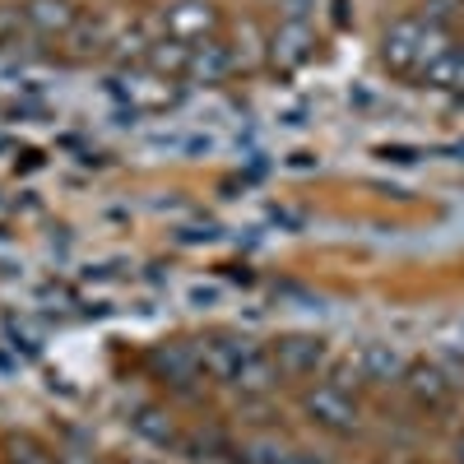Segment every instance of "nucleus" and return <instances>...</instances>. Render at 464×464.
Wrapping results in <instances>:
<instances>
[{
  "label": "nucleus",
  "mask_w": 464,
  "mask_h": 464,
  "mask_svg": "<svg viewBox=\"0 0 464 464\" xmlns=\"http://www.w3.org/2000/svg\"><path fill=\"white\" fill-rule=\"evenodd\" d=\"M302 413L316 422V428L334 432V437H358V404L353 395L334 391V385H316V391L302 395Z\"/></svg>",
  "instance_id": "nucleus-1"
},
{
  "label": "nucleus",
  "mask_w": 464,
  "mask_h": 464,
  "mask_svg": "<svg viewBox=\"0 0 464 464\" xmlns=\"http://www.w3.org/2000/svg\"><path fill=\"white\" fill-rule=\"evenodd\" d=\"M422 37H428V19H422V14H404V19H395L391 28H385V37H381V61L391 65L395 74H409L413 61H418Z\"/></svg>",
  "instance_id": "nucleus-2"
},
{
  "label": "nucleus",
  "mask_w": 464,
  "mask_h": 464,
  "mask_svg": "<svg viewBox=\"0 0 464 464\" xmlns=\"http://www.w3.org/2000/svg\"><path fill=\"white\" fill-rule=\"evenodd\" d=\"M218 28V14L209 0H177V5L163 10V33L177 37V43H209V33Z\"/></svg>",
  "instance_id": "nucleus-3"
},
{
  "label": "nucleus",
  "mask_w": 464,
  "mask_h": 464,
  "mask_svg": "<svg viewBox=\"0 0 464 464\" xmlns=\"http://www.w3.org/2000/svg\"><path fill=\"white\" fill-rule=\"evenodd\" d=\"M404 391L413 395V404L418 409H432V413H441V409H450L455 404V385H450V376L437 367V362H409V372H404Z\"/></svg>",
  "instance_id": "nucleus-4"
},
{
  "label": "nucleus",
  "mask_w": 464,
  "mask_h": 464,
  "mask_svg": "<svg viewBox=\"0 0 464 464\" xmlns=\"http://www.w3.org/2000/svg\"><path fill=\"white\" fill-rule=\"evenodd\" d=\"M269 353H275V362H279L284 376H316L330 362L325 343L316 334H284V339H275Z\"/></svg>",
  "instance_id": "nucleus-5"
},
{
  "label": "nucleus",
  "mask_w": 464,
  "mask_h": 464,
  "mask_svg": "<svg viewBox=\"0 0 464 464\" xmlns=\"http://www.w3.org/2000/svg\"><path fill=\"white\" fill-rule=\"evenodd\" d=\"M149 367L159 372L168 385H181V391H190L200 376H205V362L196 348H186V343H168V348H153L149 353Z\"/></svg>",
  "instance_id": "nucleus-6"
},
{
  "label": "nucleus",
  "mask_w": 464,
  "mask_h": 464,
  "mask_svg": "<svg viewBox=\"0 0 464 464\" xmlns=\"http://www.w3.org/2000/svg\"><path fill=\"white\" fill-rule=\"evenodd\" d=\"M232 74V52L218 43V37H209V43H196L190 47V61H186V80L190 84H205V89H214V84H223Z\"/></svg>",
  "instance_id": "nucleus-7"
},
{
  "label": "nucleus",
  "mask_w": 464,
  "mask_h": 464,
  "mask_svg": "<svg viewBox=\"0 0 464 464\" xmlns=\"http://www.w3.org/2000/svg\"><path fill=\"white\" fill-rule=\"evenodd\" d=\"M312 24H293V19H284L275 33H269V61H275L279 70H293V65H302L306 56H312Z\"/></svg>",
  "instance_id": "nucleus-8"
},
{
  "label": "nucleus",
  "mask_w": 464,
  "mask_h": 464,
  "mask_svg": "<svg viewBox=\"0 0 464 464\" xmlns=\"http://www.w3.org/2000/svg\"><path fill=\"white\" fill-rule=\"evenodd\" d=\"M74 5L70 0H28L24 5V24L37 33V37H65L74 28Z\"/></svg>",
  "instance_id": "nucleus-9"
},
{
  "label": "nucleus",
  "mask_w": 464,
  "mask_h": 464,
  "mask_svg": "<svg viewBox=\"0 0 464 464\" xmlns=\"http://www.w3.org/2000/svg\"><path fill=\"white\" fill-rule=\"evenodd\" d=\"M358 362H362V376L376 381V385H385V381H404V372H409V362L395 353L391 343H367Z\"/></svg>",
  "instance_id": "nucleus-10"
},
{
  "label": "nucleus",
  "mask_w": 464,
  "mask_h": 464,
  "mask_svg": "<svg viewBox=\"0 0 464 464\" xmlns=\"http://www.w3.org/2000/svg\"><path fill=\"white\" fill-rule=\"evenodd\" d=\"M186 61H190V43H177V37H159V43H149V52H144V65L153 74H163V80L186 74Z\"/></svg>",
  "instance_id": "nucleus-11"
},
{
  "label": "nucleus",
  "mask_w": 464,
  "mask_h": 464,
  "mask_svg": "<svg viewBox=\"0 0 464 464\" xmlns=\"http://www.w3.org/2000/svg\"><path fill=\"white\" fill-rule=\"evenodd\" d=\"M130 428L144 437V441H153V446H181V432L172 428V418L163 413V409H135L130 413Z\"/></svg>",
  "instance_id": "nucleus-12"
},
{
  "label": "nucleus",
  "mask_w": 464,
  "mask_h": 464,
  "mask_svg": "<svg viewBox=\"0 0 464 464\" xmlns=\"http://www.w3.org/2000/svg\"><path fill=\"white\" fill-rule=\"evenodd\" d=\"M455 74H459V47H446L432 65H428V74H422V89H437V93H446V89H455Z\"/></svg>",
  "instance_id": "nucleus-13"
},
{
  "label": "nucleus",
  "mask_w": 464,
  "mask_h": 464,
  "mask_svg": "<svg viewBox=\"0 0 464 464\" xmlns=\"http://www.w3.org/2000/svg\"><path fill=\"white\" fill-rule=\"evenodd\" d=\"M362 381H367V376H362V362H334L325 385H334V391H343V395H353Z\"/></svg>",
  "instance_id": "nucleus-14"
},
{
  "label": "nucleus",
  "mask_w": 464,
  "mask_h": 464,
  "mask_svg": "<svg viewBox=\"0 0 464 464\" xmlns=\"http://www.w3.org/2000/svg\"><path fill=\"white\" fill-rule=\"evenodd\" d=\"M10 464H56V455H47L43 446H33L28 437H10Z\"/></svg>",
  "instance_id": "nucleus-15"
},
{
  "label": "nucleus",
  "mask_w": 464,
  "mask_h": 464,
  "mask_svg": "<svg viewBox=\"0 0 464 464\" xmlns=\"http://www.w3.org/2000/svg\"><path fill=\"white\" fill-rule=\"evenodd\" d=\"M459 5H464V0H428V5H422V19H428L432 28H446Z\"/></svg>",
  "instance_id": "nucleus-16"
},
{
  "label": "nucleus",
  "mask_w": 464,
  "mask_h": 464,
  "mask_svg": "<svg viewBox=\"0 0 464 464\" xmlns=\"http://www.w3.org/2000/svg\"><path fill=\"white\" fill-rule=\"evenodd\" d=\"M381 159H385V163L409 168V163H418V159H422V153H418V149H409V144H385V149H381Z\"/></svg>",
  "instance_id": "nucleus-17"
},
{
  "label": "nucleus",
  "mask_w": 464,
  "mask_h": 464,
  "mask_svg": "<svg viewBox=\"0 0 464 464\" xmlns=\"http://www.w3.org/2000/svg\"><path fill=\"white\" fill-rule=\"evenodd\" d=\"M279 10H284V19L306 24V19H312V10H316V0H279Z\"/></svg>",
  "instance_id": "nucleus-18"
},
{
  "label": "nucleus",
  "mask_w": 464,
  "mask_h": 464,
  "mask_svg": "<svg viewBox=\"0 0 464 464\" xmlns=\"http://www.w3.org/2000/svg\"><path fill=\"white\" fill-rule=\"evenodd\" d=\"M214 302H218V288H190V306L205 312V306H214Z\"/></svg>",
  "instance_id": "nucleus-19"
},
{
  "label": "nucleus",
  "mask_w": 464,
  "mask_h": 464,
  "mask_svg": "<svg viewBox=\"0 0 464 464\" xmlns=\"http://www.w3.org/2000/svg\"><path fill=\"white\" fill-rule=\"evenodd\" d=\"M56 464H98L89 450H56Z\"/></svg>",
  "instance_id": "nucleus-20"
},
{
  "label": "nucleus",
  "mask_w": 464,
  "mask_h": 464,
  "mask_svg": "<svg viewBox=\"0 0 464 464\" xmlns=\"http://www.w3.org/2000/svg\"><path fill=\"white\" fill-rule=\"evenodd\" d=\"M455 89H464V47H459V74H455Z\"/></svg>",
  "instance_id": "nucleus-21"
},
{
  "label": "nucleus",
  "mask_w": 464,
  "mask_h": 464,
  "mask_svg": "<svg viewBox=\"0 0 464 464\" xmlns=\"http://www.w3.org/2000/svg\"><path fill=\"white\" fill-rule=\"evenodd\" d=\"M455 459H459V464H464V437H459V441H455Z\"/></svg>",
  "instance_id": "nucleus-22"
}]
</instances>
